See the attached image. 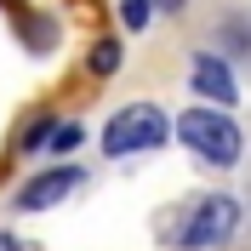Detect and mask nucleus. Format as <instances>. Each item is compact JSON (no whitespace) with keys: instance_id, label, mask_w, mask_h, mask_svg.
Instances as JSON below:
<instances>
[{"instance_id":"1","label":"nucleus","mask_w":251,"mask_h":251,"mask_svg":"<svg viewBox=\"0 0 251 251\" xmlns=\"http://www.w3.org/2000/svg\"><path fill=\"white\" fill-rule=\"evenodd\" d=\"M172 137V120L154 103H126L109 126H103V154L109 160H131V154H154Z\"/></svg>"},{"instance_id":"2","label":"nucleus","mask_w":251,"mask_h":251,"mask_svg":"<svg viewBox=\"0 0 251 251\" xmlns=\"http://www.w3.org/2000/svg\"><path fill=\"white\" fill-rule=\"evenodd\" d=\"M172 131L200 160H211V166H234L240 149H246V137H240V126L228 120V109H183V120H172Z\"/></svg>"},{"instance_id":"3","label":"nucleus","mask_w":251,"mask_h":251,"mask_svg":"<svg viewBox=\"0 0 251 251\" xmlns=\"http://www.w3.org/2000/svg\"><path fill=\"white\" fill-rule=\"evenodd\" d=\"M240 228V200H228V194H205V200L188 205L183 228H177V246L183 251H205V246H223V240Z\"/></svg>"},{"instance_id":"4","label":"nucleus","mask_w":251,"mask_h":251,"mask_svg":"<svg viewBox=\"0 0 251 251\" xmlns=\"http://www.w3.org/2000/svg\"><path fill=\"white\" fill-rule=\"evenodd\" d=\"M80 166H51V172H34L29 183L17 188V211H46V205H57V200H69L80 188Z\"/></svg>"},{"instance_id":"5","label":"nucleus","mask_w":251,"mask_h":251,"mask_svg":"<svg viewBox=\"0 0 251 251\" xmlns=\"http://www.w3.org/2000/svg\"><path fill=\"white\" fill-rule=\"evenodd\" d=\"M188 75H194V92H200L205 103H217V109H234L240 80H234V63H228V57H217V51H200Z\"/></svg>"},{"instance_id":"6","label":"nucleus","mask_w":251,"mask_h":251,"mask_svg":"<svg viewBox=\"0 0 251 251\" xmlns=\"http://www.w3.org/2000/svg\"><path fill=\"white\" fill-rule=\"evenodd\" d=\"M86 69H92V75H114V69H120V46H114V40H97L92 57H86Z\"/></svg>"},{"instance_id":"7","label":"nucleus","mask_w":251,"mask_h":251,"mask_svg":"<svg viewBox=\"0 0 251 251\" xmlns=\"http://www.w3.org/2000/svg\"><path fill=\"white\" fill-rule=\"evenodd\" d=\"M149 12H154L149 0H120V23H126L131 34H143V29H149Z\"/></svg>"},{"instance_id":"8","label":"nucleus","mask_w":251,"mask_h":251,"mask_svg":"<svg viewBox=\"0 0 251 251\" xmlns=\"http://www.w3.org/2000/svg\"><path fill=\"white\" fill-rule=\"evenodd\" d=\"M80 137H86V131H80L75 120H57V126H51V137H46V143H51V149H57V154H69V149H75Z\"/></svg>"},{"instance_id":"9","label":"nucleus","mask_w":251,"mask_h":251,"mask_svg":"<svg viewBox=\"0 0 251 251\" xmlns=\"http://www.w3.org/2000/svg\"><path fill=\"white\" fill-rule=\"evenodd\" d=\"M223 34H228V46H234V51H251V34H246V23H240V17H228V23H223Z\"/></svg>"},{"instance_id":"10","label":"nucleus","mask_w":251,"mask_h":251,"mask_svg":"<svg viewBox=\"0 0 251 251\" xmlns=\"http://www.w3.org/2000/svg\"><path fill=\"white\" fill-rule=\"evenodd\" d=\"M0 251H23V246H17V240H12V234H0Z\"/></svg>"},{"instance_id":"11","label":"nucleus","mask_w":251,"mask_h":251,"mask_svg":"<svg viewBox=\"0 0 251 251\" xmlns=\"http://www.w3.org/2000/svg\"><path fill=\"white\" fill-rule=\"evenodd\" d=\"M149 6H166V12H177V6H183V0H149Z\"/></svg>"}]
</instances>
